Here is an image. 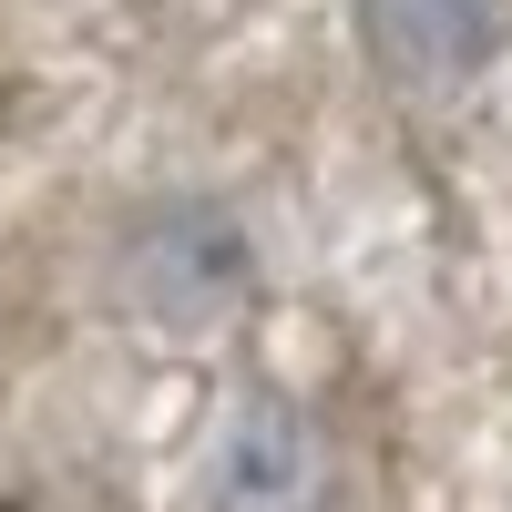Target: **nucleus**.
Returning a JSON list of instances; mask_svg holds the SVG:
<instances>
[{
  "mask_svg": "<svg viewBox=\"0 0 512 512\" xmlns=\"http://www.w3.org/2000/svg\"><path fill=\"white\" fill-rule=\"evenodd\" d=\"M318 431L287 400H246L216 441V512H318Z\"/></svg>",
  "mask_w": 512,
  "mask_h": 512,
  "instance_id": "nucleus-2",
  "label": "nucleus"
},
{
  "mask_svg": "<svg viewBox=\"0 0 512 512\" xmlns=\"http://www.w3.org/2000/svg\"><path fill=\"white\" fill-rule=\"evenodd\" d=\"M123 277H134V297L154 318L205 328V318H226L246 297V236H236V216H216V205H164V216L123 246Z\"/></svg>",
  "mask_w": 512,
  "mask_h": 512,
  "instance_id": "nucleus-1",
  "label": "nucleus"
},
{
  "mask_svg": "<svg viewBox=\"0 0 512 512\" xmlns=\"http://www.w3.org/2000/svg\"><path fill=\"white\" fill-rule=\"evenodd\" d=\"M369 52L400 82H461L512 52V0H369Z\"/></svg>",
  "mask_w": 512,
  "mask_h": 512,
  "instance_id": "nucleus-3",
  "label": "nucleus"
}]
</instances>
